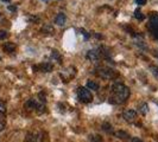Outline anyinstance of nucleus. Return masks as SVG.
<instances>
[{
  "mask_svg": "<svg viewBox=\"0 0 158 142\" xmlns=\"http://www.w3.org/2000/svg\"><path fill=\"white\" fill-rule=\"evenodd\" d=\"M130 97V89L123 83H115L112 87V96L110 97V102L114 104L124 103Z\"/></svg>",
  "mask_w": 158,
  "mask_h": 142,
  "instance_id": "nucleus-1",
  "label": "nucleus"
},
{
  "mask_svg": "<svg viewBox=\"0 0 158 142\" xmlns=\"http://www.w3.org/2000/svg\"><path fill=\"white\" fill-rule=\"evenodd\" d=\"M148 29L150 31V34L155 38L158 39V13L153 12L151 13L150 18H149V25Z\"/></svg>",
  "mask_w": 158,
  "mask_h": 142,
  "instance_id": "nucleus-2",
  "label": "nucleus"
},
{
  "mask_svg": "<svg viewBox=\"0 0 158 142\" xmlns=\"http://www.w3.org/2000/svg\"><path fill=\"white\" fill-rule=\"evenodd\" d=\"M76 95L79 101H81L82 103H89L93 101V95L90 93V90L85 87H80L76 90Z\"/></svg>",
  "mask_w": 158,
  "mask_h": 142,
  "instance_id": "nucleus-3",
  "label": "nucleus"
},
{
  "mask_svg": "<svg viewBox=\"0 0 158 142\" xmlns=\"http://www.w3.org/2000/svg\"><path fill=\"white\" fill-rule=\"evenodd\" d=\"M96 75L99 76V77H101V78H105V79H111V78H114L115 77V71L111 69V68H98L96 69Z\"/></svg>",
  "mask_w": 158,
  "mask_h": 142,
  "instance_id": "nucleus-4",
  "label": "nucleus"
},
{
  "mask_svg": "<svg viewBox=\"0 0 158 142\" xmlns=\"http://www.w3.org/2000/svg\"><path fill=\"white\" fill-rule=\"evenodd\" d=\"M33 71H42V72H50L54 69V65L49 62H44V63L40 64V65H33L32 66Z\"/></svg>",
  "mask_w": 158,
  "mask_h": 142,
  "instance_id": "nucleus-5",
  "label": "nucleus"
},
{
  "mask_svg": "<svg viewBox=\"0 0 158 142\" xmlns=\"http://www.w3.org/2000/svg\"><path fill=\"white\" fill-rule=\"evenodd\" d=\"M123 118L126 122H133L137 118V111L133 109H125L123 111Z\"/></svg>",
  "mask_w": 158,
  "mask_h": 142,
  "instance_id": "nucleus-6",
  "label": "nucleus"
},
{
  "mask_svg": "<svg viewBox=\"0 0 158 142\" xmlns=\"http://www.w3.org/2000/svg\"><path fill=\"white\" fill-rule=\"evenodd\" d=\"M26 142H43V134L38 132L30 133L26 137Z\"/></svg>",
  "mask_w": 158,
  "mask_h": 142,
  "instance_id": "nucleus-7",
  "label": "nucleus"
},
{
  "mask_svg": "<svg viewBox=\"0 0 158 142\" xmlns=\"http://www.w3.org/2000/svg\"><path fill=\"white\" fill-rule=\"evenodd\" d=\"M87 59L90 62H98L100 59V51L93 49V50H89L87 52Z\"/></svg>",
  "mask_w": 158,
  "mask_h": 142,
  "instance_id": "nucleus-8",
  "label": "nucleus"
},
{
  "mask_svg": "<svg viewBox=\"0 0 158 142\" xmlns=\"http://www.w3.org/2000/svg\"><path fill=\"white\" fill-rule=\"evenodd\" d=\"M37 105H38V101L35 100V98H30L27 102L25 103V108L29 109V110H36Z\"/></svg>",
  "mask_w": 158,
  "mask_h": 142,
  "instance_id": "nucleus-9",
  "label": "nucleus"
},
{
  "mask_svg": "<svg viewBox=\"0 0 158 142\" xmlns=\"http://www.w3.org/2000/svg\"><path fill=\"white\" fill-rule=\"evenodd\" d=\"M65 20H67V17H65V14H64V13H58V14H57V17L55 18V23L57 24V25H60V26L64 25Z\"/></svg>",
  "mask_w": 158,
  "mask_h": 142,
  "instance_id": "nucleus-10",
  "label": "nucleus"
},
{
  "mask_svg": "<svg viewBox=\"0 0 158 142\" xmlns=\"http://www.w3.org/2000/svg\"><path fill=\"white\" fill-rule=\"evenodd\" d=\"M2 49L8 52V53H11V52H13L15 50H16V45L13 44V43H11V41H7V43H5L4 45H2Z\"/></svg>",
  "mask_w": 158,
  "mask_h": 142,
  "instance_id": "nucleus-11",
  "label": "nucleus"
},
{
  "mask_svg": "<svg viewBox=\"0 0 158 142\" xmlns=\"http://www.w3.org/2000/svg\"><path fill=\"white\" fill-rule=\"evenodd\" d=\"M88 140H89V142H103V139L101 137V135L99 134L88 135Z\"/></svg>",
  "mask_w": 158,
  "mask_h": 142,
  "instance_id": "nucleus-12",
  "label": "nucleus"
},
{
  "mask_svg": "<svg viewBox=\"0 0 158 142\" xmlns=\"http://www.w3.org/2000/svg\"><path fill=\"white\" fill-rule=\"evenodd\" d=\"M114 136L118 137V139H121V140H127V139H130V135L127 134L126 132H124V130H118V132H115V133H114Z\"/></svg>",
  "mask_w": 158,
  "mask_h": 142,
  "instance_id": "nucleus-13",
  "label": "nucleus"
},
{
  "mask_svg": "<svg viewBox=\"0 0 158 142\" xmlns=\"http://www.w3.org/2000/svg\"><path fill=\"white\" fill-rule=\"evenodd\" d=\"M138 109H139V112H140V114H142V115H146V114H148V111H149V104H148V103H142V104H140V105H139V108H138Z\"/></svg>",
  "mask_w": 158,
  "mask_h": 142,
  "instance_id": "nucleus-14",
  "label": "nucleus"
},
{
  "mask_svg": "<svg viewBox=\"0 0 158 142\" xmlns=\"http://www.w3.org/2000/svg\"><path fill=\"white\" fill-rule=\"evenodd\" d=\"M87 89L96 91V90H99V84H98L96 82H93V81H88L87 82Z\"/></svg>",
  "mask_w": 158,
  "mask_h": 142,
  "instance_id": "nucleus-15",
  "label": "nucleus"
},
{
  "mask_svg": "<svg viewBox=\"0 0 158 142\" xmlns=\"http://www.w3.org/2000/svg\"><path fill=\"white\" fill-rule=\"evenodd\" d=\"M51 57H52L54 59H56L58 63H61V61H62L61 55H60V52H58L57 50H52V51H51Z\"/></svg>",
  "mask_w": 158,
  "mask_h": 142,
  "instance_id": "nucleus-16",
  "label": "nucleus"
},
{
  "mask_svg": "<svg viewBox=\"0 0 158 142\" xmlns=\"http://www.w3.org/2000/svg\"><path fill=\"white\" fill-rule=\"evenodd\" d=\"M135 19H138V20H144V14H143L142 12H140V10L139 8H137L135 11Z\"/></svg>",
  "mask_w": 158,
  "mask_h": 142,
  "instance_id": "nucleus-17",
  "label": "nucleus"
},
{
  "mask_svg": "<svg viewBox=\"0 0 158 142\" xmlns=\"http://www.w3.org/2000/svg\"><path fill=\"white\" fill-rule=\"evenodd\" d=\"M102 129L105 132H107V133H112V124L105 122V123H102Z\"/></svg>",
  "mask_w": 158,
  "mask_h": 142,
  "instance_id": "nucleus-18",
  "label": "nucleus"
},
{
  "mask_svg": "<svg viewBox=\"0 0 158 142\" xmlns=\"http://www.w3.org/2000/svg\"><path fill=\"white\" fill-rule=\"evenodd\" d=\"M42 31H43V32L48 31V32H49V34H52V33L55 32V30H54V29H52L50 25H47V26H44V27H43V30H42Z\"/></svg>",
  "mask_w": 158,
  "mask_h": 142,
  "instance_id": "nucleus-19",
  "label": "nucleus"
},
{
  "mask_svg": "<svg viewBox=\"0 0 158 142\" xmlns=\"http://www.w3.org/2000/svg\"><path fill=\"white\" fill-rule=\"evenodd\" d=\"M150 71L158 78V66H156V65H150Z\"/></svg>",
  "mask_w": 158,
  "mask_h": 142,
  "instance_id": "nucleus-20",
  "label": "nucleus"
},
{
  "mask_svg": "<svg viewBox=\"0 0 158 142\" xmlns=\"http://www.w3.org/2000/svg\"><path fill=\"white\" fill-rule=\"evenodd\" d=\"M5 111H6V105L2 100H0V114H4Z\"/></svg>",
  "mask_w": 158,
  "mask_h": 142,
  "instance_id": "nucleus-21",
  "label": "nucleus"
},
{
  "mask_svg": "<svg viewBox=\"0 0 158 142\" xmlns=\"http://www.w3.org/2000/svg\"><path fill=\"white\" fill-rule=\"evenodd\" d=\"M7 36H8L7 32L5 31V30H0V40L5 39V38H6Z\"/></svg>",
  "mask_w": 158,
  "mask_h": 142,
  "instance_id": "nucleus-22",
  "label": "nucleus"
},
{
  "mask_svg": "<svg viewBox=\"0 0 158 142\" xmlns=\"http://www.w3.org/2000/svg\"><path fill=\"white\" fill-rule=\"evenodd\" d=\"M80 31H81V33H82V34H83V37H85V39H86V40H88V39H89V37H90V36H89V34H88V32L86 31V30H83V29H81V30H80Z\"/></svg>",
  "mask_w": 158,
  "mask_h": 142,
  "instance_id": "nucleus-23",
  "label": "nucleus"
},
{
  "mask_svg": "<svg viewBox=\"0 0 158 142\" xmlns=\"http://www.w3.org/2000/svg\"><path fill=\"white\" fill-rule=\"evenodd\" d=\"M135 2H137V5L143 6V5H145V4H146V0H135Z\"/></svg>",
  "mask_w": 158,
  "mask_h": 142,
  "instance_id": "nucleus-24",
  "label": "nucleus"
},
{
  "mask_svg": "<svg viewBox=\"0 0 158 142\" xmlns=\"http://www.w3.org/2000/svg\"><path fill=\"white\" fill-rule=\"evenodd\" d=\"M131 142H143L140 139H138V137H132L131 139Z\"/></svg>",
  "mask_w": 158,
  "mask_h": 142,
  "instance_id": "nucleus-25",
  "label": "nucleus"
},
{
  "mask_svg": "<svg viewBox=\"0 0 158 142\" xmlns=\"http://www.w3.org/2000/svg\"><path fill=\"white\" fill-rule=\"evenodd\" d=\"M8 10H10V11H13V12H15V11H17V7L16 6H8Z\"/></svg>",
  "mask_w": 158,
  "mask_h": 142,
  "instance_id": "nucleus-26",
  "label": "nucleus"
},
{
  "mask_svg": "<svg viewBox=\"0 0 158 142\" xmlns=\"http://www.w3.org/2000/svg\"><path fill=\"white\" fill-rule=\"evenodd\" d=\"M4 128H5V124L0 121V132H2V130H4Z\"/></svg>",
  "mask_w": 158,
  "mask_h": 142,
  "instance_id": "nucleus-27",
  "label": "nucleus"
},
{
  "mask_svg": "<svg viewBox=\"0 0 158 142\" xmlns=\"http://www.w3.org/2000/svg\"><path fill=\"white\" fill-rule=\"evenodd\" d=\"M153 53H155V56L158 58V50H155V52H153Z\"/></svg>",
  "mask_w": 158,
  "mask_h": 142,
  "instance_id": "nucleus-28",
  "label": "nucleus"
},
{
  "mask_svg": "<svg viewBox=\"0 0 158 142\" xmlns=\"http://www.w3.org/2000/svg\"><path fill=\"white\" fill-rule=\"evenodd\" d=\"M1 1H4V2H8V1H11V0H1Z\"/></svg>",
  "mask_w": 158,
  "mask_h": 142,
  "instance_id": "nucleus-29",
  "label": "nucleus"
},
{
  "mask_svg": "<svg viewBox=\"0 0 158 142\" xmlns=\"http://www.w3.org/2000/svg\"><path fill=\"white\" fill-rule=\"evenodd\" d=\"M155 103H156V104L158 105V101H155Z\"/></svg>",
  "mask_w": 158,
  "mask_h": 142,
  "instance_id": "nucleus-30",
  "label": "nucleus"
},
{
  "mask_svg": "<svg viewBox=\"0 0 158 142\" xmlns=\"http://www.w3.org/2000/svg\"><path fill=\"white\" fill-rule=\"evenodd\" d=\"M42 1H50V0H42Z\"/></svg>",
  "mask_w": 158,
  "mask_h": 142,
  "instance_id": "nucleus-31",
  "label": "nucleus"
},
{
  "mask_svg": "<svg viewBox=\"0 0 158 142\" xmlns=\"http://www.w3.org/2000/svg\"><path fill=\"white\" fill-rule=\"evenodd\" d=\"M0 59H1V57H0Z\"/></svg>",
  "mask_w": 158,
  "mask_h": 142,
  "instance_id": "nucleus-32",
  "label": "nucleus"
},
{
  "mask_svg": "<svg viewBox=\"0 0 158 142\" xmlns=\"http://www.w3.org/2000/svg\"><path fill=\"white\" fill-rule=\"evenodd\" d=\"M0 16H1V14H0Z\"/></svg>",
  "mask_w": 158,
  "mask_h": 142,
  "instance_id": "nucleus-33",
  "label": "nucleus"
}]
</instances>
